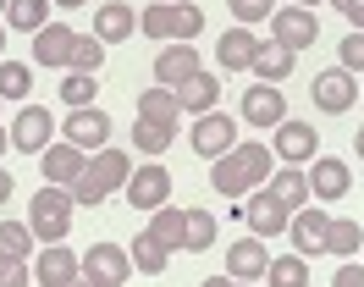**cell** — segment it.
I'll return each mask as SVG.
<instances>
[{
  "mask_svg": "<svg viewBox=\"0 0 364 287\" xmlns=\"http://www.w3.org/2000/svg\"><path fill=\"white\" fill-rule=\"evenodd\" d=\"M210 182L221 199H249L254 188L271 182V150L265 144H232L227 155L210 160Z\"/></svg>",
  "mask_w": 364,
  "mask_h": 287,
  "instance_id": "obj_1",
  "label": "cell"
},
{
  "mask_svg": "<svg viewBox=\"0 0 364 287\" xmlns=\"http://www.w3.org/2000/svg\"><path fill=\"white\" fill-rule=\"evenodd\" d=\"M138 28H144V39H155V44H193L205 33V11L193 0H149Z\"/></svg>",
  "mask_w": 364,
  "mask_h": 287,
  "instance_id": "obj_2",
  "label": "cell"
},
{
  "mask_svg": "<svg viewBox=\"0 0 364 287\" xmlns=\"http://www.w3.org/2000/svg\"><path fill=\"white\" fill-rule=\"evenodd\" d=\"M127 177H133V155L105 144V150H94V160L83 166V177L72 182V199H77V204H105L111 194L127 188Z\"/></svg>",
  "mask_w": 364,
  "mask_h": 287,
  "instance_id": "obj_3",
  "label": "cell"
},
{
  "mask_svg": "<svg viewBox=\"0 0 364 287\" xmlns=\"http://www.w3.org/2000/svg\"><path fill=\"white\" fill-rule=\"evenodd\" d=\"M72 210H77L72 188L45 182L39 194L28 199V226H33V238H39V243H61V238H67V226H72Z\"/></svg>",
  "mask_w": 364,
  "mask_h": 287,
  "instance_id": "obj_4",
  "label": "cell"
},
{
  "mask_svg": "<svg viewBox=\"0 0 364 287\" xmlns=\"http://www.w3.org/2000/svg\"><path fill=\"white\" fill-rule=\"evenodd\" d=\"M271 150H276V160L282 166H304V160H315L320 155V132L309 127V122H276L271 127Z\"/></svg>",
  "mask_w": 364,
  "mask_h": 287,
  "instance_id": "obj_5",
  "label": "cell"
},
{
  "mask_svg": "<svg viewBox=\"0 0 364 287\" xmlns=\"http://www.w3.org/2000/svg\"><path fill=\"white\" fill-rule=\"evenodd\" d=\"M271 39L287 44V50H309L320 39V17L309 6H276L271 11Z\"/></svg>",
  "mask_w": 364,
  "mask_h": 287,
  "instance_id": "obj_6",
  "label": "cell"
},
{
  "mask_svg": "<svg viewBox=\"0 0 364 287\" xmlns=\"http://www.w3.org/2000/svg\"><path fill=\"white\" fill-rule=\"evenodd\" d=\"M188 144L205 155V160L227 155L232 144H237V116H227V110H205V116H193V132H188Z\"/></svg>",
  "mask_w": 364,
  "mask_h": 287,
  "instance_id": "obj_7",
  "label": "cell"
},
{
  "mask_svg": "<svg viewBox=\"0 0 364 287\" xmlns=\"http://www.w3.org/2000/svg\"><path fill=\"white\" fill-rule=\"evenodd\" d=\"M122 194H127L133 210H149V216H155L160 204H171V172H166V166H138Z\"/></svg>",
  "mask_w": 364,
  "mask_h": 287,
  "instance_id": "obj_8",
  "label": "cell"
},
{
  "mask_svg": "<svg viewBox=\"0 0 364 287\" xmlns=\"http://www.w3.org/2000/svg\"><path fill=\"white\" fill-rule=\"evenodd\" d=\"M77 271H83V254H72L67 243H45L33 254V282L39 287H72Z\"/></svg>",
  "mask_w": 364,
  "mask_h": 287,
  "instance_id": "obj_9",
  "label": "cell"
},
{
  "mask_svg": "<svg viewBox=\"0 0 364 287\" xmlns=\"http://www.w3.org/2000/svg\"><path fill=\"white\" fill-rule=\"evenodd\" d=\"M287 232H293V254H326V232H331V216L320 210L315 199L304 204V210H293V221H287Z\"/></svg>",
  "mask_w": 364,
  "mask_h": 287,
  "instance_id": "obj_10",
  "label": "cell"
},
{
  "mask_svg": "<svg viewBox=\"0 0 364 287\" xmlns=\"http://www.w3.org/2000/svg\"><path fill=\"white\" fill-rule=\"evenodd\" d=\"M50 132H55L50 110H45V105H23V110H17V122H11V150L45 155V150H50Z\"/></svg>",
  "mask_w": 364,
  "mask_h": 287,
  "instance_id": "obj_11",
  "label": "cell"
},
{
  "mask_svg": "<svg viewBox=\"0 0 364 287\" xmlns=\"http://www.w3.org/2000/svg\"><path fill=\"white\" fill-rule=\"evenodd\" d=\"M61 132H67V144H77L83 155L105 150V138H111V116H105L100 105H83V110H72L67 122H61Z\"/></svg>",
  "mask_w": 364,
  "mask_h": 287,
  "instance_id": "obj_12",
  "label": "cell"
},
{
  "mask_svg": "<svg viewBox=\"0 0 364 287\" xmlns=\"http://www.w3.org/2000/svg\"><path fill=\"white\" fill-rule=\"evenodd\" d=\"M309 100H315L326 116H342V110L359 100V83H353V72H342V66H331V72H320L315 88H309Z\"/></svg>",
  "mask_w": 364,
  "mask_h": 287,
  "instance_id": "obj_13",
  "label": "cell"
},
{
  "mask_svg": "<svg viewBox=\"0 0 364 287\" xmlns=\"http://www.w3.org/2000/svg\"><path fill=\"white\" fill-rule=\"evenodd\" d=\"M72 44H77V33H72L67 22H45V28L33 33V66L67 72V66H72Z\"/></svg>",
  "mask_w": 364,
  "mask_h": 287,
  "instance_id": "obj_14",
  "label": "cell"
},
{
  "mask_svg": "<svg viewBox=\"0 0 364 287\" xmlns=\"http://www.w3.org/2000/svg\"><path fill=\"white\" fill-rule=\"evenodd\" d=\"M83 271L100 276L105 287H122L127 276H133V254H127L122 243H94L89 254H83Z\"/></svg>",
  "mask_w": 364,
  "mask_h": 287,
  "instance_id": "obj_15",
  "label": "cell"
},
{
  "mask_svg": "<svg viewBox=\"0 0 364 287\" xmlns=\"http://www.w3.org/2000/svg\"><path fill=\"white\" fill-rule=\"evenodd\" d=\"M271 271V249L259 238H237V243H227V276L232 282H259Z\"/></svg>",
  "mask_w": 364,
  "mask_h": 287,
  "instance_id": "obj_16",
  "label": "cell"
},
{
  "mask_svg": "<svg viewBox=\"0 0 364 287\" xmlns=\"http://www.w3.org/2000/svg\"><path fill=\"white\" fill-rule=\"evenodd\" d=\"M243 122L259 127V132H271L276 122H287V100H282V88H276V83L249 88V94H243Z\"/></svg>",
  "mask_w": 364,
  "mask_h": 287,
  "instance_id": "obj_17",
  "label": "cell"
},
{
  "mask_svg": "<svg viewBox=\"0 0 364 287\" xmlns=\"http://www.w3.org/2000/svg\"><path fill=\"white\" fill-rule=\"evenodd\" d=\"M193 72H199V50L193 44H166L155 56V83L160 88H182Z\"/></svg>",
  "mask_w": 364,
  "mask_h": 287,
  "instance_id": "obj_18",
  "label": "cell"
},
{
  "mask_svg": "<svg viewBox=\"0 0 364 287\" xmlns=\"http://www.w3.org/2000/svg\"><path fill=\"white\" fill-rule=\"evenodd\" d=\"M39 160H45V182H61V188H72V182L83 177V166H89V155L77 150V144H67V138H61V144H50Z\"/></svg>",
  "mask_w": 364,
  "mask_h": 287,
  "instance_id": "obj_19",
  "label": "cell"
},
{
  "mask_svg": "<svg viewBox=\"0 0 364 287\" xmlns=\"http://www.w3.org/2000/svg\"><path fill=\"white\" fill-rule=\"evenodd\" d=\"M348 188H353V172H348V160H337V155H315L309 194H315V199H342Z\"/></svg>",
  "mask_w": 364,
  "mask_h": 287,
  "instance_id": "obj_20",
  "label": "cell"
},
{
  "mask_svg": "<svg viewBox=\"0 0 364 287\" xmlns=\"http://www.w3.org/2000/svg\"><path fill=\"white\" fill-rule=\"evenodd\" d=\"M265 188H271V199L287 210V216H293V210H304V204L315 199V194H309V172H298V166H276Z\"/></svg>",
  "mask_w": 364,
  "mask_h": 287,
  "instance_id": "obj_21",
  "label": "cell"
},
{
  "mask_svg": "<svg viewBox=\"0 0 364 287\" xmlns=\"http://www.w3.org/2000/svg\"><path fill=\"white\" fill-rule=\"evenodd\" d=\"M133 28H138V11H133V6H122V0H100V6H94V39L122 44Z\"/></svg>",
  "mask_w": 364,
  "mask_h": 287,
  "instance_id": "obj_22",
  "label": "cell"
},
{
  "mask_svg": "<svg viewBox=\"0 0 364 287\" xmlns=\"http://www.w3.org/2000/svg\"><path fill=\"white\" fill-rule=\"evenodd\" d=\"M171 94H177V105L188 110V116H205V110H215V100H221V78L199 66V72H193L182 88H171Z\"/></svg>",
  "mask_w": 364,
  "mask_h": 287,
  "instance_id": "obj_23",
  "label": "cell"
},
{
  "mask_svg": "<svg viewBox=\"0 0 364 287\" xmlns=\"http://www.w3.org/2000/svg\"><path fill=\"white\" fill-rule=\"evenodd\" d=\"M243 221H249L254 238H259V232H287V221H293V216L271 199V188H254V194L243 199Z\"/></svg>",
  "mask_w": 364,
  "mask_h": 287,
  "instance_id": "obj_24",
  "label": "cell"
},
{
  "mask_svg": "<svg viewBox=\"0 0 364 287\" xmlns=\"http://www.w3.org/2000/svg\"><path fill=\"white\" fill-rule=\"evenodd\" d=\"M254 50H259V39H254L249 28H227L221 44H215V61H221V72H249Z\"/></svg>",
  "mask_w": 364,
  "mask_h": 287,
  "instance_id": "obj_25",
  "label": "cell"
},
{
  "mask_svg": "<svg viewBox=\"0 0 364 287\" xmlns=\"http://www.w3.org/2000/svg\"><path fill=\"white\" fill-rule=\"evenodd\" d=\"M138 122H155V127H177L182 122V105L171 88H144L138 94Z\"/></svg>",
  "mask_w": 364,
  "mask_h": 287,
  "instance_id": "obj_26",
  "label": "cell"
},
{
  "mask_svg": "<svg viewBox=\"0 0 364 287\" xmlns=\"http://www.w3.org/2000/svg\"><path fill=\"white\" fill-rule=\"evenodd\" d=\"M293 56L298 50H287V44H259V50H254V78H259V83H282V78H287V72H293Z\"/></svg>",
  "mask_w": 364,
  "mask_h": 287,
  "instance_id": "obj_27",
  "label": "cell"
},
{
  "mask_svg": "<svg viewBox=\"0 0 364 287\" xmlns=\"http://www.w3.org/2000/svg\"><path fill=\"white\" fill-rule=\"evenodd\" d=\"M215 243V216L210 210H182V249L188 254H205Z\"/></svg>",
  "mask_w": 364,
  "mask_h": 287,
  "instance_id": "obj_28",
  "label": "cell"
},
{
  "mask_svg": "<svg viewBox=\"0 0 364 287\" xmlns=\"http://www.w3.org/2000/svg\"><path fill=\"white\" fill-rule=\"evenodd\" d=\"M50 22V0H11L6 6V28H17V33H39Z\"/></svg>",
  "mask_w": 364,
  "mask_h": 287,
  "instance_id": "obj_29",
  "label": "cell"
},
{
  "mask_svg": "<svg viewBox=\"0 0 364 287\" xmlns=\"http://www.w3.org/2000/svg\"><path fill=\"white\" fill-rule=\"evenodd\" d=\"M359 243H364L359 221L331 216V232H326V254H337V260H353V254H359Z\"/></svg>",
  "mask_w": 364,
  "mask_h": 287,
  "instance_id": "obj_30",
  "label": "cell"
},
{
  "mask_svg": "<svg viewBox=\"0 0 364 287\" xmlns=\"http://www.w3.org/2000/svg\"><path fill=\"white\" fill-rule=\"evenodd\" d=\"M144 232H149V238H155L160 249H166V254H177V249H182V210L160 204V210H155V221H149Z\"/></svg>",
  "mask_w": 364,
  "mask_h": 287,
  "instance_id": "obj_31",
  "label": "cell"
},
{
  "mask_svg": "<svg viewBox=\"0 0 364 287\" xmlns=\"http://www.w3.org/2000/svg\"><path fill=\"white\" fill-rule=\"evenodd\" d=\"M127 254H133V271H144V276H160V271H166V260H171V254H166V249H160L149 232H138Z\"/></svg>",
  "mask_w": 364,
  "mask_h": 287,
  "instance_id": "obj_32",
  "label": "cell"
},
{
  "mask_svg": "<svg viewBox=\"0 0 364 287\" xmlns=\"http://www.w3.org/2000/svg\"><path fill=\"white\" fill-rule=\"evenodd\" d=\"M265 282H271V287H309V265H304V254H282V260H271Z\"/></svg>",
  "mask_w": 364,
  "mask_h": 287,
  "instance_id": "obj_33",
  "label": "cell"
},
{
  "mask_svg": "<svg viewBox=\"0 0 364 287\" xmlns=\"http://www.w3.org/2000/svg\"><path fill=\"white\" fill-rule=\"evenodd\" d=\"M105 66V39H94V33H77L72 44V66L67 72H100Z\"/></svg>",
  "mask_w": 364,
  "mask_h": 287,
  "instance_id": "obj_34",
  "label": "cell"
},
{
  "mask_svg": "<svg viewBox=\"0 0 364 287\" xmlns=\"http://www.w3.org/2000/svg\"><path fill=\"white\" fill-rule=\"evenodd\" d=\"M0 249L17 254V260H28V254H33V226H28V221H0Z\"/></svg>",
  "mask_w": 364,
  "mask_h": 287,
  "instance_id": "obj_35",
  "label": "cell"
},
{
  "mask_svg": "<svg viewBox=\"0 0 364 287\" xmlns=\"http://www.w3.org/2000/svg\"><path fill=\"white\" fill-rule=\"evenodd\" d=\"M171 132H177V127H155V122H133V144H138V155H166V150H171Z\"/></svg>",
  "mask_w": 364,
  "mask_h": 287,
  "instance_id": "obj_36",
  "label": "cell"
},
{
  "mask_svg": "<svg viewBox=\"0 0 364 287\" xmlns=\"http://www.w3.org/2000/svg\"><path fill=\"white\" fill-rule=\"evenodd\" d=\"M94 78H100V72H67V83H61V100H67L72 110L94 105Z\"/></svg>",
  "mask_w": 364,
  "mask_h": 287,
  "instance_id": "obj_37",
  "label": "cell"
},
{
  "mask_svg": "<svg viewBox=\"0 0 364 287\" xmlns=\"http://www.w3.org/2000/svg\"><path fill=\"white\" fill-rule=\"evenodd\" d=\"M28 83H33V72L23 61H0V100H23Z\"/></svg>",
  "mask_w": 364,
  "mask_h": 287,
  "instance_id": "obj_38",
  "label": "cell"
},
{
  "mask_svg": "<svg viewBox=\"0 0 364 287\" xmlns=\"http://www.w3.org/2000/svg\"><path fill=\"white\" fill-rule=\"evenodd\" d=\"M28 282H33L28 260H17V254H6V249H0V287H28Z\"/></svg>",
  "mask_w": 364,
  "mask_h": 287,
  "instance_id": "obj_39",
  "label": "cell"
},
{
  "mask_svg": "<svg viewBox=\"0 0 364 287\" xmlns=\"http://www.w3.org/2000/svg\"><path fill=\"white\" fill-rule=\"evenodd\" d=\"M337 56H342V72H364V28H353V33L337 44Z\"/></svg>",
  "mask_w": 364,
  "mask_h": 287,
  "instance_id": "obj_40",
  "label": "cell"
},
{
  "mask_svg": "<svg viewBox=\"0 0 364 287\" xmlns=\"http://www.w3.org/2000/svg\"><path fill=\"white\" fill-rule=\"evenodd\" d=\"M227 6L237 22H271V11H276L271 0H227Z\"/></svg>",
  "mask_w": 364,
  "mask_h": 287,
  "instance_id": "obj_41",
  "label": "cell"
},
{
  "mask_svg": "<svg viewBox=\"0 0 364 287\" xmlns=\"http://www.w3.org/2000/svg\"><path fill=\"white\" fill-rule=\"evenodd\" d=\"M331 287H364V265H337V282Z\"/></svg>",
  "mask_w": 364,
  "mask_h": 287,
  "instance_id": "obj_42",
  "label": "cell"
},
{
  "mask_svg": "<svg viewBox=\"0 0 364 287\" xmlns=\"http://www.w3.org/2000/svg\"><path fill=\"white\" fill-rule=\"evenodd\" d=\"M331 6H337V11L353 22V28H364V0H331Z\"/></svg>",
  "mask_w": 364,
  "mask_h": 287,
  "instance_id": "obj_43",
  "label": "cell"
},
{
  "mask_svg": "<svg viewBox=\"0 0 364 287\" xmlns=\"http://www.w3.org/2000/svg\"><path fill=\"white\" fill-rule=\"evenodd\" d=\"M6 199H11V172L0 166V210H6Z\"/></svg>",
  "mask_w": 364,
  "mask_h": 287,
  "instance_id": "obj_44",
  "label": "cell"
},
{
  "mask_svg": "<svg viewBox=\"0 0 364 287\" xmlns=\"http://www.w3.org/2000/svg\"><path fill=\"white\" fill-rule=\"evenodd\" d=\"M72 287H105V282H100V276H89V271H77V282H72Z\"/></svg>",
  "mask_w": 364,
  "mask_h": 287,
  "instance_id": "obj_45",
  "label": "cell"
},
{
  "mask_svg": "<svg viewBox=\"0 0 364 287\" xmlns=\"http://www.w3.org/2000/svg\"><path fill=\"white\" fill-rule=\"evenodd\" d=\"M199 287H237V282H232V276H205Z\"/></svg>",
  "mask_w": 364,
  "mask_h": 287,
  "instance_id": "obj_46",
  "label": "cell"
},
{
  "mask_svg": "<svg viewBox=\"0 0 364 287\" xmlns=\"http://www.w3.org/2000/svg\"><path fill=\"white\" fill-rule=\"evenodd\" d=\"M353 155H359V160H364V127L353 132Z\"/></svg>",
  "mask_w": 364,
  "mask_h": 287,
  "instance_id": "obj_47",
  "label": "cell"
},
{
  "mask_svg": "<svg viewBox=\"0 0 364 287\" xmlns=\"http://www.w3.org/2000/svg\"><path fill=\"white\" fill-rule=\"evenodd\" d=\"M6 144H11V127H0V155H6Z\"/></svg>",
  "mask_w": 364,
  "mask_h": 287,
  "instance_id": "obj_48",
  "label": "cell"
},
{
  "mask_svg": "<svg viewBox=\"0 0 364 287\" xmlns=\"http://www.w3.org/2000/svg\"><path fill=\"white\" fill-rule=\"evenodd\" d=\"M55 6H94V0H55Z\"/></svg>",
  "mask_w": 364,
  "mask_h": 287,
  "instance_id": "obj_49",
  "label": "cell"
},
{
  "mask_svg": "<svg viewBox=\"0 0 364 287\" xmlns=\"http://www.w3.org/2000/svg\"><path fill=\"white\" fill-rule=\"evenodd\" d=\"M0 61H6V28H0Z\"/></svg>",
  "mask_w": 364,
  "mask_h": 287,
  "instance_id": "obj_50",
  "label": "cell"
},
{
  "mask_svg": "<svg viewBox=\"0 0 364 287\" xmlns=\"http://www.w3.org/2000/svg\"><path fill=\"white\" fill-rule=\"evenodd\" d=\"M293 6H309V11H315V0H293Z\"/></svg>",
  "mask_w": 364,
  "mask_h": 287,
  "instance_id": "obj_51",
  "label": "cell"
},
{
  "mask_svg": "<svg viewBox=\"0 0 364 287\" xmlns=\"http://www.w3.org/2000/svg\"><path fill=\"white\" fill-rule=\"evenodd\" d=\"M6 6H11V0H0V17H6Z\"/></svg>",
  "mask_w": 364,
  "mask_h": 287,
  "instance_id": "obj_52",
  "label": "cell"
},
{
  "mask_svg": "<svg viewBox=\"0 0 364 287\" xmlns=\"http://www.w3.org/2000/svg\"><path fill=\"white\" fill-rule=\"evenodd\" d=\"M237 287H254V282H237Z\"/></svg>",
  "mask_w": 364,
  "mask_h": 287,
  "instance_id": "obj_53",
  "label": "cell"
}]
</instances>
